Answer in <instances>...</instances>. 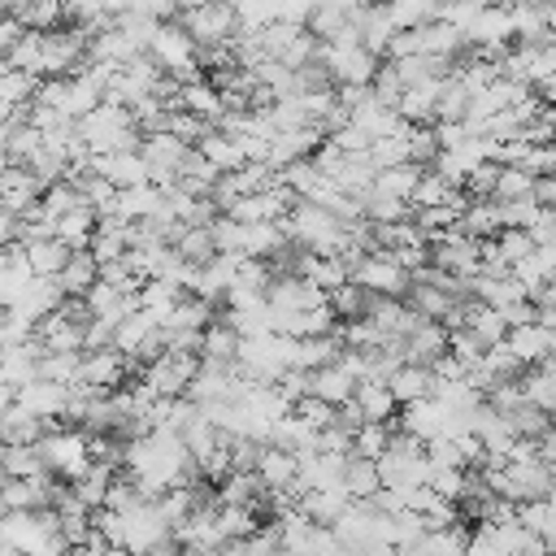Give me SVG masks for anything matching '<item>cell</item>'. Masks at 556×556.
I'll list each match as a JSON object with an SVG mask.
<instances>
[{
    "label": "cell",
    "instance_id": "5bb4252c",
    "mask_svg": "<svg viewBox=\"0 0 556 556\" xmlns=\"http://www.w3.org/2000/svg\"><path fill=\"white\" fill-rule=\"evenodd\" d=\"M39 356H43V343L30 334L26 343H9L0 348V382L4 387H22L30 378H39Z\"/></svg>",
    "mask_w": 556,
    "mask_h": 556
},
{
    "label": "cell",
    "instance_id": "8992f818",
    "mask_svg": "<svg viewBox=\"0 0 556 556\" xmlns=\"http://www.w3.org/2000/svg\"><path fill=\"white\" fill-rule=\"evenodd\" d=\"M478 243H482V239H469V235H460V230H443V235L426 239V261L439 265V269H447V274H456V278H469V274H478V265H482Z\"/></svg>",
    "mask_w": 556,
    "mask_h": 556
},
{
    "label": "cell",
    "instance_id": "be15d7a7",
    "mask_svg": "<svg viewBox=\"0 0 556 556\" xmlns=\"http://www.w3.org/2000/svg\"><path fill=\"white\" fill-rule=\"evenodd\" d=\"M0 543H4V513H0Z\"/></svg>",
    "mask_w": 556,
    "mask_h": 556
},
{
    "label": "cell",
    "instance_id": "52a82bcc",
    "mask_svg": "<svg viewBox=\"0 0 556 556\" xmlns=\"http://www.w3.org/2000/svg\"><path fill=\"white\" fill-rule=\"evenodd\" d=\"M122 517V547L130 552V556H143L152 543H161L165 534H174L169 526H165V517L156 513V504L143 495L139 504H130V508H122L117 513Z\"/></svg>",
    "mask_w": 556,
    "mask_h": 556
},
{
    "label": "cell",
    "instance_id": "5b68a950",
    "mask_svg": "<svg viewBox=\"0 0 556 556\" xmlns=\"http://www.w3.org/2000/svg\"><path fill=\"white\" fill-rule=\"evenodd\" d=\"M130 374H139V365H135V361H126V356H122V352H113V348H96V352H83V356H78L74 387L113 391V387H122Z\"/></svg>",
    "mask_w": 556,
    "mask_h": 556
},
{
    "label": "cell",
    "instance_id": "f35d334b",
    "mask_svg": "<svg viewBox=\"0 0 556 556\" xmlns=\"http://www.w3.org/2000/svg\"><path fill=\"white\" fill-rule=\"evenodd\" d=\"M35 87H39L35 74H26V70H0V113L26 109L35 100Z\"/></svg>",
    "mask_w": 556,
    "mask_h": 556
},
{
    "label": "cell",
    "instance_id": "680465c9",
    "mask_svg": "<svg viewBox=\"0 0 556 556\" xmlns=\"http://www.w3.org/2000/svg\"><path fill=\"white\" fill-rule=\"evenodd\" d=\"M530 200L539 208H556V178L552 174H534L530 178Z\"/></svg>",
    "mask_w": 556,
    "mask_h": 556
},
{
    "label": "cell",
    "instance_id": "836d02e7",
    "mask_svg": "<svg viewBox=\"0 0 556 556\" xmlns=\"http://www.w3.org/2000/svg\"><path fill=\"white\" fill-rule=\"evenodd\" d=\"M339 486L348 491V500H369V495L382 486L378 465H374L369 456H348V460H343V478H339Z\"/></svg>",
    "mask_w": 556,
    "mask_h": 556
},
{
    "label": "cell",
    "instance_id": "ba28073f",
    "mask_svg": "<svg viewBox=\"0 0 556 556\" xmlns=\"http://www.w3.org/2000/svg\"><path fill=\"white\" fill-rule=\"evenodd\" d=\"M348 278L361 282V287L374 291V295H404V287H408V274H404L387 252H365V256H356L352 269H348Z\"/></svg>",
    "mask_w": 556,
    "mask_h": 556
},
{
    "label": "cell",
    "instance_id": "6125c7cd",
    "mask_svg": "<svg viewBox=\"0 0 556 556\" xmlns=\"http://www.w3.org/2000/svg\"><path fill=\"white\" fill-rule=\"evenodd\" d=\"M0 556H26V552H17V547H9V543H0Z\"/></svg>",
    "mask_w": 556,
    "mask_h": 556
},
{
    "label": "cell",
    "instance_id": "d590c367",
    "mask_svg": "<svg viewBox=\"0 0 556 556\" xmlns=\"http://www.w3.org/2000/svg\"><path fill=\"white\" fill-rule=\"evenodd\" d=\"M417 178H421V165H413V161H400V165H387V169H378L369 187H374V191H382V195L408 200V195H413V187H417Z\"/></svg>",
    "mask_w": 556,
    "mask_h": 556
},
{
    "label": "cell",
    "instance_id": "f1b7e54d",
    "mask_svg": "<svg viewBox=\"0 0 556 556\" xmlns=\"http://www.w3.org/2000/svg\"><path fill=\"white\" fill-rule=\"evenodd\" d=\"M178 295H182V287H178L174 278H143L139 291H135V304H139L143 313H152V321L161 326V321L169 317V308H174Z\"/></svg>",
    "mask_w": 556,
    "mask_h": 556
},
{
    "label": "cell",
    "instance_id": "603a6c76",
    "mask_svg": "<svg viewBox=\"0 0 556 556\" xmlns=\"http://www.w3.org/2000/svg\"><path fill=\"white\" fill-rule=\"evenodd\" d=\"M352 387H356V378L339 365V361H330V365H317V369H308V395H317V400H326L330 408L334 404H343L348 395H352Z\"/></svg>",
    "mask_w": 556,
    "mask_h": 556
},
{
    "label": "cell",
    "instance_id": "bcb514c9",
    "mask_svg": "<svg viewBox=\"0 0 556 556\" xmlns=\"http://www.w3.org/2000/svg\"><path fill=\"white\" fill-rule=\"evenodd\" d=\"M530 178L534 174H526L521 165H500L495 169V182H491V200L500 204V200H526L530 195Z\"/></svg>",
    "mask_w": 556,
    "mask_h": 556
},
{
    "label": "cell",
    "instance_id": "6da1fadb",
    "mask_svg": "<svg viewBox=\"0 0 556 556\" xmlns=\"http://www.w3.org/2000/svg\"><path fill=\"white\" fill-rule=\"evenodd\" d=\"M78 139L91 148V152H122V148H139V130L130 122V109L126 104H113V100H100L91 113H83L78 122Z\"/></svg>",
    "mask_w": 556,
    "mask_h": 556
},
{
    "label": "cell",
    "instance_id": "8fae6325",
    "mask_svg": "<svg viewBox=\"0 0 556 556\" xmlns=\"http://www.w3.org/2000/svg\"><path fill=\"white\" fill-rule=\"evenodd\" d=\"M395 352H400V361H408V365H434V361L447 352V326L421 317L404 339H395Z\"/></svg>",
    "mask_w": 556,
    "mask_h": 556
},
{
    "label": "cell",
    "instance_id": "277c9868",
    "mask_svg": "<svg viewBox=\"0 0 556 556\" xmlns=\"http://www.w3.org/2000/svg\"><path fill=\"white\" fill-rule=\"evenodd\" d=\"M317 65L330 74L334 87H365L382 61L369 48H361L356 39H348V43H321L317 39Z\"/></svg>",
    "mask_w": 556,
    "mask_h": 556
},
{
    "label": "cell",
    "instance_id": "cb8c5ba5",
    "mask_svg": "<svg viewBox=\"0 0 556 556\" xmlns=\"http://www.w3.org/2000/svg\"><path fill=\"white\" fill-rule=\"evenodd\" d=\"M430 382H434L430 365H408V361H400V365L387 374V391H391L395 404H413V400L430 395Z\"/></svg>",
    "mask_w": 556,
    "mask_h": 556
},
{
    "label": "cell",
    "instance_id": "f5cc1de1",
    "mask_svg": "<svg viewBox=\"0 0 556 556\" xmlns=\"http://www.w3.org/2000/svg\"><path fill=\"white\" fill-rule=\"evenodd\" d=\"M291 413H295L304 426H313V430L330 426V417H334V408H330L326 400H317V395H300V400L291 404Z\"/></svg>",
    "mask_w": 556,
    "mask_h": 556
},
{
    "label": "cell",
    "instance_id": "03108f58",
    "mask_svg": "<svg viewBox=\"0 0 556 556\" xmlns=\"http://www.w3.org/2000/svg\"><path fill=\"white\" fill-rule=\"evenodd\" d=\"M0 313H4V308H0Z\"/></svg>",
    "mask_w": 556,
    "mask_h": 556
},
{
    "label": "cell",
    "instance_id": "4fadbf2b",
    "mask_svg": "<svg viewBox=\"0 0 556 556\" xmlns=\"http://www.w3.org/2000/svg\"><path fill=\"white\" fill-rule=\"evenodd\" d=\"M321 139H326V135H321L317 126H295V130H278V135L269 139L265 165H269V169H282V165H291V161H304V156H313V148H317Z\"/></svg>",
    "mask_w": 556,
    "mask_h": 556
},
{
    "label": "cell",
    "instance_id": "d6986e66",
    "mask_svg": "<svg viewBox=\"0 0 556 556\" xmlns=\"http://www.w3.org/2000/svg\"><path fill=\"white\" fill-rule=\"evenodd\" d=\"M348 504H352V500H348L343 486H308V491H300V500H295V508H300L313 526H330Z\"/></svg>",
    "mask_w": 556,
    "mask_h": 556
},
{
    "label": "cell",
    "instance_id": "c3c4849f",
    "mask_svg": "<svg viewBox=\"0 0 556 556\" xmlns=\"http://www.w3.org/2000/svg\"><path fill=\"white\" fill-rule=\"evenodd\" d=\"M387 439H391V421H361L352 430V456H369L374 460L387 447Z\"/></svg>",
    "mask_w": 556,
    "mask_h": 556
},
{
    "label": "cell",
    "instance_id": "94428289",
    "mask_svg": "<svg viewBox=\"0 0 556 556\" xmlns=\"http://www.w3.org/2000/svg\"><path fill=\"white\" fill-rule=\"evenodd\" d=\"M100 556H130V552H126V547H104Z\"/></svg>",
    "mask_w": 556,
    "mask_h": 556
},
{
    "label": "cell",
    "instance_id": "30bf717a",
    "mask_svg": "<svg viewBox=\"0 0 556 556\" xmlns=\"http://www.w3.org/2000/svg\"><path fill=\"white\" fill-rule=\"evenodd\" d=\"M187 148H191V143L174 139V135H165V130L139 135V156H143V165H148V182H156V187L174 182V169H178V161H182Z\"/></svg>",
    "mask_w": 556,
    "mask_h": 556
},
{
    "label": "cell",
    "instance_id": "7a4b0ae2",
    "mask_svg": "<svg viewBox=\"0 0 556 556\" xmlns=\"http://www.w3.org/2000/svg\"><path fill=\"white\" fill-rule=\"evenodd\" d=\"M174 22L191 35L195 48H204V43H226V39H235V35L243 30V26H239V13H235L226 0H178Z\"/></svg>",
    "mask_w": 556,
    "mask_h": 556
},
{
    "label": "cell",
    "instance_id": "681fc988",
    "mask_svg": "<svg viewBox=\"0 0 556 556\" xmlns=\"http://www.w3.org/2000/svg\"><path fill=\"white\" fill-rule=\"evenodd\" d=\"M161 130H165V135H174V139H182V143H195V139L208 130V122H204V117H195V113H187V109H165Z\"/></svg>",
    "mask_w": 556,
    "mask_h": 556
},
{
    "label": "cell",
    "instance_id": "e575fe53",
    "mask_svg": "<svg viewBox=\"0 0 556 556\" xmlns=\"http://www.w3.org/2000/svg\"><path fill=\"white\" fill-rule=\"evenodd\" d=\"M235 352H239V334L213 313V321L200 330V348H195V356H208V361H235Z\"/></svg>",
    "mask_w": 556,
    "mask_h": 556
},
{
    "label": "cell",
    "instance_id": "83f0119b",
    "mask_svg": "<svg viewBox=\"0 0 556 556\" xmlns=\"http://www.w3.org/2000/svg\"><path fill=\"white\" fill-rule=\"evenodd\" d=\"M178 109H187V113H195V117H204L208 126L222 117V96H217V87L208 83V78H195V83H178V100H174Z\"/></svg>",
    "mask_w": 556,
    "mask_h": 556
},
{
    "label": "cell",
    "instance_id": "6f0895ef",
    "mask_svg": "<svg viewBox=\"0 0 556 556\" xmlns=\"http://www.w3.org/2000/svg\"><path fill=\"white\" fill-rule=\"evenodd\" d=\"M22 235H26V226H22V213H9V208H0V248H22Z\"/></svg>",
    "mask_w": 556,
    "mask_h": 556
},
{
    "label": "cell",
    "instance_id": "7bdbcfd3",
    "mask_svg": "<svg viewBox=\"0 0 556 556\" xmlns=\"http://www.w3.org/2000/svg\"><path fill=\"white\" fill-rule=\"evenodd\" d=\"M504 421L513 426V434L517 439H543V434H552V413H543V408H534V404H513L508 413H504Z\"/></svg>",
    "mask_w": 556,
    "mask_h": 556
},
{
    "label": "cell",
    "instance_id": "3957f363",
    "mask_svg": "<svg viewBox=\"0 0 556 556\" xmlns=\"http://www.w3.org/2000/svg\"><path fill=\"white\" fill-rule=\"evenodd\" d=\"M39 456H43V469L48 473H56V478H65V482H74L87 465H91V456H87V434L78 430V426H48L43 434H39Z\"/></svg>",
    "mask_w": 556,
    "mask_h": 556
},
{
    "label": "cell",
    "instance_id": "7c38bea8",
    "mask_svg": "<svg viewBox=\"0 0 556 556\" xmlns=\"http://www.w3.org/2000/svg\"><path fill=\"white\" fill-rule=\"evenodd\" d=\"M521 365H534V361H547L556 352V330L552 326H539V321H521V326H508L504 339H500Z\"/></svg>",
    "mask_w": 556,
    "mask_h": 556
},
{
    "label": "cell",
    "instance_id": "f907efd6",
    "mask_svg": "<svg viewBox=\"0 0 556 556\" xmlns=\"http://www.w3.org/2000/svg\"><path fill=\"white\" fill-rule=\"evenodd\" d=\"M404 143H408V161L421 165V169L439 156V139H434L430 126H408V122H404Z\"/></svg>",
    "mask_w": 556,
    "mask_h": 556
},
{
    "label": "cell",
    "instance_id": "db71d44e",
    "mask_svg": "<svg viewBox=\"0 0 556 556\" xmlns=\"http://www.w3.org/2000/svg\"><path fill=\"white\" fill-rule=\"evenodd\" d=\"M526 174H556V148L552 143H526L521 161H517Z\"/></svg>",
    "mask_w": 556,
    "mask_h": 556
},
{
    "label": "cell",
    "instance_id": "9f6ffc18",
    "mask_svg": "<svg viewBox=\"0 0 556 556\" xmlns=\"http://www.w3.org/2000/svg\"><path fill=\"white\" fill-rule=\"evenodd\" d=\"M526 235H530V243H556V208H539L530 217Z\"/></svg>",
    "mask_w": 556,
    "mask_h": 556
},
{
    "label": "cell",
    "instance_id": "f546056e",
    "mask_svg": "<svg viewBox=\"0 0 556 556\" xmlns=\"http://www.w3.org/2000/svg\"><path fill=\"white\" fill-rule=\"evenodd\" d=\"M352 400H356V408H361L365 421H391L395 408H400V404L391 400L387 382H378V378H361V382L352 387Z\"/></svg>",
    "mask_w": 556,
    "mask_h": 556
},
{
    "label": "cell",
    "instance_id": "7402d4cb",
    "mask_svg": "<svg viewBox=\"0 0 556 556\" xmlns=\"http://www.w3.org/2000/svg\"><path fill=\"white\" fill-rule=\"evenodd\" d=\"M83 304H87V313H91L96 321H109V326H113V321H117L122 313H130V308H139L130 291H117V287H109V282H100V278H96V282L87 287V295H83Z\"/></svg>",
    "mask_w": 556,
    "mask_h": 556
},
{
    "label": "cell",
    "instance_id": "816d5d0a",
    "mask_svg": "<svg viewBox=\"0 0 556 556\" xmlns=\"http://www.w3.org/2000/svg\"><path fill=\"white\" fill-rule=\"evenodd\" d=\"M78 356L83 352H43L39 356V378H48V382H74V369H78Z\"/></svg>",
    "mask_w": 556,
    "mask_h": 556
},
{
    "label": "cell",
    "instance_id": "e0dca14e",
    "mask_svg": "<svg viewBox=\"0 0 556 556\" xmlns=\"http://www.w3.org/2000/svg\"><path fill=\"white\" fill-rule=\"evenodd\" d=\"M61 304V287H56V278H43V274H30V282L17 291V300L9 304L13 313H22L26 321H39L43 313H52Z\"/></svg>",
    "mask_w": 556,
    "mask_h": 556
},
{
    "label": "cell",
    "instance_id": "ee69618b",
    "mask_svg": "<svg viewBox=\"0 0 556 556\" xmlns=\"http://www.w3.org/2000/svg\"><path fill=\"white\" fill-rule=\"evenodd\" d=\"M465 109H469V91L456 78H443L434 91V122H465Z\"/></svg>",
    "mask_w": 556,
    "mask_h": 556
},
{
    "label": "cell",
    "instance_id": "7dc6e473",
    "mask_svg": "<svg viewBox=\"0 0 556 556\" xmlns=\"http://www.w3.org/2000/svg\"><path fill=\"white\" fill-rule=\"evenodd\" d=\"M369 161H374V169H387V165H400V161H408V143H404V126L400 130H391V135H382V139H369Z\"/></svg>",
    "mask_w": 556,
    "mask_h": 556
},
{
    "label": "cell",
    "instance_id": "91938a15",
    "mask_svg": "<svg viewBox=\"0 0 556 556\" xmlns=\"http://www.w3.org/2000/svg\"><path fill=\"white\" fill-rule=\"evenodd\" d=\"M9 404H13V387H4V382H0V417L9 413Z\"/></svg>",
    "mask_w": 556,
    "mask_h": 556
},
{
    "label": "cell",
    "instance_id": "b9f144b4",
    "mask_svg": "<svg viewBox=\"0 0 556 556\" xmlns=\"http://www.w3.org/2000/svg\"><path fill=\"white\" fill-rule=\"evenodd\" d=\"M91 230H96V208H70L65 217H56V226H52V235L65 243V248H87V239H91Z\"/></svg>",
    "mask_w": 556,
    "mask_h": 556
},
{
    "label": "cell",
    "instance_id": "4dcf8cb0",
    "mask_svg": "<svg viewBox=\"0 0 556 556\" xmlns=\"http://www.w3.org/2000/svg\"><path fill=\"white\" fill-rule=\"evenodd\" d=\"M513 521H517L526 534H534V539H547V543H552V534H556V504H552V495L521 500V504L513 508Z\"/></svg>",
    "mask_w": 556,
    "mask_h": 556
},
{
    "label": "cell",
    "instance_id": "ab89813d",
    "mask_svg": "<svg viewBox=\"0 0 556 556\" xmlns=\"http://www.w3.org/2000/svg\"><path fill=\"white\" fill-rule=\"evenodd\" d=\"M48 430V421L30 417L26 408L9 404V413L0 417V443H39V434Z\"/></svg>",
    "mask_w": 556,
    "mask_h": 556
},
{
    "label": "cell",
    "instance_id": "44dd1931",
    "mask_svg": "<svg viewBox=\"0 0 556 556\" xmlns=\"http://www.w3.org/2000/svg\"><path fill=\"white\" fill-rule=\"evenodd\" d=\"M156 330V321H152V313H143V308H130V313H122L117 321H113V334H109V348L113 352H122L126 361H135V352H139V343L148 339Z\"/></svg>",
    "mask_w": 556,
    "mask_h": 556
},
{
    "label": "cell",
    "instance_id": "9a60e30c",
    "mask_svg": "<svg viewBox=\"0 0 556 556\" xmlns=\"http://www.w3.org/2000/svg\"><path fill=\"white\" fill-rule=\"evenodd\" d=\"M517 391H521V400H526V404H534V408L552 413V408H556V361L547 356V361L526 365V369L517 374Z\"/></svg>",
    "mask_w": 556,
    "mask_h": 556
},
{
    "label": "cell",
    "instance_id": "1f68e13d",
    "mask_svg": "<svg viewBox=\"0 0 556 556\" xmlns=\"http://www.w3.org/2000/svg\"><path fill=\"white\" fill-rule=\"evenodd\" d=\"M400 300H404L417 317H426V321H443V317L452 313V295L439 291V287H430V282H408Z\"/></svg>",
    "mask_w": 556,
    "mask_h": 556
},
{
    "label": "cell",
    "instance_id": "e7e4bbea",
    "mask_svg": "<svg viewBox=\"0 0 556 556\" xmlns=\"http://www.w3.org/2000/svg\"><path fill=\"white\" fill-rule=\"evenodd\" d=\"M0 482H4V469H0Z\"/></svg>",
    "mask_w": 556,
    "mask_h": 556
},
{
    "label": "cell",
    "instance_id": "11a10c76",
    "mask_svg": "<svg viewBox=\"0 0 556 556\" xmlns=\"http://www.w3.org/2000/svg\"><path fill=\"white\" fill-rule=\"evenodd\" d=\"M30 334H35V321H26V317L13 313V308L0 313V348H9V343H26Z\"/></svg>",
    "mask_w": 556,
    "mask_h": 556
},
{
    "label": "cell",
    "instance_id": "f6af8a7d",
    "mask_svg": "<svg viewBox=\"0 0 556 556\" xmlns=\"http://www.w3.org/2000/svg\"><path fill=\"white\" fill-rule=\"evenodd\" d=\"M174 252H178L187 265H204V261H213L208 226H182V230L174 235Z\"/></svg>",
    "mask_w": 556,
    "mask_h": 556
},
{
    "label": "cell",
    "instance_id": "d4e9b609",
    "mask_svg": "<svg viewBox=\"0 0 556 556\" xmlns=\"http://www.w3.org/2000/svg\"><path fill=\"white\" fill-rule=\"evenodd\" d=\"M195 148H200V156H204L217 174H230V169L243 165V152H239L235 135H226V130H217V126H208V130L195 139Z\"/></svg>",
    "mask_w": 556,
    "mask_h": 556
},
{
    "label": "cell",
    "instance_id": "8d00e7d4",
    "mask_svg": "<svg viewBox=\"0 0 556 556\" xmlns=\"http://www.w3.org/2000/svg\"><path fill=\"white\" fill-rule=\"evenodd\" d=\"M460 195V187H452L439 169H421V178H417V187H413V195H408V208H430V204H447V200H456Z\"/></svg>",
    "mask_w": 556,
    "mask_h": 556
},
{
    "label": "cell",
    "instance_id": "74e56055",
    "mask_svg": "<svg viewBox=\"0 0 556 556\" xmlns=\"http://www.w3.org/2000/svg\"><path fill=\"white\" fill-rule=\"evenodd\" d=\"M0 469L4 478H35L43 473V456L35 443H0Z\"/></svg>",
    "mask_w": 556,
    "mask_h": 556
},
{
    "label": "cell",
    "instance_id": "2e32d148",
    "mask_svg": "<svg viewBox=\"0 0 556 556\" xmlns=\"http://www.w3.org/2000/svg\"><path fill=\"white\" fill-rule=\"evenodd\" d=\"M39 178L26 169V165H4L0 169V208L9 213H26L35 200H39Z\"/></svg>",
    "mask_w": 556,
    "mask_h": 556
},
{
    "label": "cell",
    "instance_id": "d6a6232c",
    "mask_svg": "<svg viewBox=\"0 0 556 556\" xmlns=\"http://www.w3.org/2000/svg\"><path fill=\"white\" fill-rule=\"evenodd\" d=\"M369 300H374V291H365V287H361V282H352V278L326 291V308L334 313V321H352V317H365Z\"/></svg>",
    "mask_w": 556,
    "mask_h": 556
},
{
    "label": "cell",
    "instance_id": "484cf974",
    "mask_svg": "<svg viewBox=\"0 0 556 556\" xmlns=\"http://www.w3.org/2000/svg\"><path fill=\"white\" fill-rule=\"evenodd\" d=\"M22 261H26V269L30 274H43V278H52L61 265H65V256H70V248L56 239V235H48V239H22Z\"/></svg>",
    "mask_w": 556,
    "mask_h": 556
},
{
    "label": "cell",
    "instance_id": "ffe728a7",
    "mask_svg": "<svg viewBox=\"0 0 556 556\" xmlns=\"http://www.w3.org/2000/svg\"><path fill=\"white\" fill-rule=\"evenodd\" d=\"M52 278H56L61 295H87V287L100 278V265H96V256H91L87 248H70L65 265H61Z\"/></svg>",
    "mask_w": 556,
    "mask_h": 556
},
{
    "label": "cell",
    "instance_id": "ac0fdd59",
    "mask_svg": "<svg viewBox=\"0 0 556 556\" xmlns=\"http://www.w3.org/2000/svg\"><path fill=\"white\" fill-rule=\"evenodd\" d=\"M35 339L43 343V352H83V326L56 308L35 321Z\"/></svg>",
    "mask_w": 556,
    "mask_h": 556
},
{
    "label": "cell",
    "instance_id": "60d3db41",
    "mask_svg": "<svg viewBox=\"0 0 556 556\" xmlns=\"http://www.w3.org/2000/svg\"><path fill=\"white\" fill-rule=\"evenodd\" d=\"M456 230L469 235V239H491V235L500 230L495 204H491V200H469V204L460 208V217H456Z\"/></svg>",
    "mask_w": 556,
    "mask_h": 556
},
{
    "label": "cell",
    "instance_id": "4316f807",
    "mask_svg": "<svg viewBox=\"0 0 556 556\" xmlns=\"http://www.w3.org/2000/svg\"><path fill=\"white\" fill-rule=\"evenodd\" d=\"M256 478L265 491H278V486H295V456L287 447H274L265 443L261 456H256Z\"/></svg>",
    "mask_w": 556,
    "mask_h": 556
},
{
    "label": "cell",
    "instance_id": "9c48e42d",
    "mask_svg": "<svg viewBox=\"0 0 556 556\" xmlns=\"http://www.w3.org/2000/svg\"><path fill=\"white\" fill-rule=\"evenodd\" d=\"M65 400H70V387H65V382L30 378V382L13 387V404H17V408H26L30 417L48 421V426H56V421H61V413H65Z\"/></svg>",
    "mask_w": 556,
    "mask_h": 556
}]
</instances>
